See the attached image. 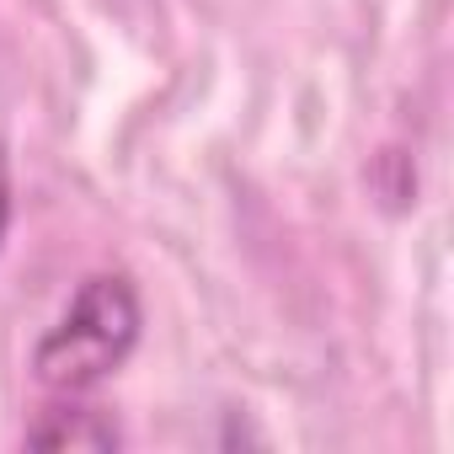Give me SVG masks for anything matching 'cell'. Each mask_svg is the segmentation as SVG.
Wrapping results in <instances>:
<instances>
[{"label": "cell", "instance_id": "obj_1", "mask_svg": "<svg viewBox=\"0 0 454 454\" xmlns=\"http://www.w3.org/2000/svg\"><path fill=\"white\" fill-rule=\"evenodd\" d=\"M139 326H145L139 289L123 273H91L75 289V300L65 305V316L33 348L38 385L59 390V395L97 390L107 374H118L129 364V353L139 348Z\"/></svg>", "mask_w": 454, "mask_h": 454}, {"label": "cell", "instance_id": "obj_2", "mask_svg": "<svg viewBox=\"0 0 454 454\" xmlns=\"http://www.w3.org/2000/svg\"><path fill=\"white\" fill-rule=\"evenodd\" d=\"M27 443L33 449H91V454H102V449L123 443V427L97 406H54L27 427Z\"/></svg>", "mask_w": 454, "mask_h": 454}, {"label": "cell", "instance_id": "obj_3", "mask_svg": "<svg viewBox=\"0 0 454 454\" xmlns=\"http://www.w3.org/2000/svg\"><path fill=\"white\" fill-rule=\"evenodd\" d=\"M6 231H12V150L0 139V247H6Z\"/></svg>", "mask_w": 454, "mask_h": 454}]
</instances>
